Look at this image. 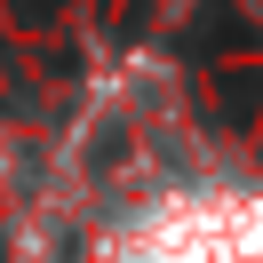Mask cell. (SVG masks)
<instances>
[{
	"mask_svg": "<svg viewBox=\"0 0 263 263\" xmlns=\"http://www.w3.org/2000/svg\"><path fill=\"white\" fill-rule=\"evenodd\" d=\"M255 112H263V64H223L215 72V120L247 128Z\"/></svg>",
	"mask_w": 263,
	"mask_h": 263,
	"instance_id": "cell-1",
	"label": "cell"
}]
</instances>
